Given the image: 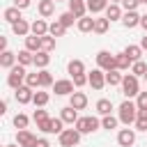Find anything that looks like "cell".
I'll list each match as a JSON object with an SVG mask.
<instances>
[{"instance_id": "obj_45", "label": "cell", "mask_w": 147, "mask_h": 147, "mask_svg": "<svg viewBox=\"0 0 147 147\" xmlns=\"http://www.w3.org/2000/svg\"><path fill=\"white\" fill-rule=\"evenodd\" d=\"M136 106H138V110H147V92H140L136 96Z\"/></svg>"}, {"instance_id": "obj_7", "label": "cell", "mask_w": 147, "mask_h": 147, "mask_svg": "<svg viewBox=\"0 0 147 147\" xmlns=\"http://www.w3.org/2000/svg\"><path fill=\"white\" fill-rule=\"evenodd\" d=\"M74 87H76V85H74L71 78H60V80L53 83V92H55L57 96H71V94L76 92Z\"/></svg>"}, {"instance_id": "obj_41", "label": "cell", "mask_w": 147, "mask_h": 147, "mask_svg": "<svg viewBox=\"0 0 147 147\" xmlns=\"http://www.w3.org/2000/svg\"><path fill=\"white\" fill-rule=\"evenodd\" d=\"M28 115H23V113H18V115H14V126L21 131V129H28Z\"/></svg>"}, {"instance_id": "obj_22", "label": "cell", "mask_w": 147, "mask_h": 147, "mask_svg": "<svg viewBox=\"0 0 147 147\" xmlns=\"http://www.w3.org/2000/svg\"><path fill=\"white\" fill-rule=\"evenodd\" d=\"M108 5H110V0H87V11H90V16L101 14V11H106Z\"/></svg>"}, {"instance_id": "obj_53", "label": "cell", "mask_w": 147, "mask_h": 147, "mask_svg": "<svg viewBox=\"0 0 147 147\" xmlns=\"http://www.w3.org/2000/svg\"><path fill=\"white\" fill-rule=\"evenodd\" d=\"M110 2H113V5H122V0H110Z\"/></svg>"}, {"instance_id": "obj_31", "label": "cell", "mask_w": 147, "mask_h": 147, "mask_svg": "<svg viewBox=\"0 0 147 147\" xmlns=\"http://www.w3.org/2000/svg\"><path fill=\"white\" fill-rule=\"evenodd\" d=\"M108 28H110V21H108L106 16L94 18V32H96V34H106V32H108Z\"/></svg>"}, {"instance_id": "obj_40", "label": "cell", "mask_w": 147, "mask_h": 147, "mask_svg": "<svg viewBox=\"0 0 147 147\" xmlns=\"http://www.w3.org/2000/svg\"><path fill=\"white\" fill-rule=\"evenodd\" d=\"M25 85H28V87H32V90L41 87V85H39V71H34V74H28V76H25Z\"/></svg>"}, {"instance_id": "obj_12", "label": "cell", "mask_w": 147, "mask_h": 147, "mask_svg": "<svg viewBox=\"0 0 147 147\" xmlns=\"http://www.w3.org/2000/svg\"><path fill=\"white\" fill-rule=\"evenodd\" d=\"M69 11H71L76 18L87 16V0H69Z\"/></svg>"}, {"instance_id": "obj_8", "label": "cell", "mask_w": 147, "mask_h": 147, "mask_svg": "<svg viewBox=\"0 0 147 147\" xmlns=\"http://www.w3.org/2000/svg\"><path fill=\"white\" fill-rule=\"evenodd\" d=\"M57 140H60V147H76V145L80 142V133H78L76 129H64V131L57 136Z\"/></svg>"}, {"instance_id": "obj_18", "label": "cell", "mask_w": 147, "mask_h": 147, "mask_svg": "<svg viewBox=\"0 0 147 147\" xmlns=\"http://www.w3.org/2000/svg\"><path fill=\"white\" fill-rule=\"evenodd\" d=\"M122 16H124V9H122V5H108L106 7V18L113 23V21H122Z\"/></svg>"}, {"instance_id": "obj_20", "label": "cell", "mask_w": 147, "mask_h": 147, "mask_svg": "<svg viewBox=\"0 0 147 147\" xmlns=\"http://www.w3.org/2000/svg\"><path fill=\"white\" fill-rule=\"evenodd\" d=\"M25 48H28L30 53H39V51H44L41 37H37V34H28V37H25Z\"/></svg>"}, {"instance_id": "obj_14", "label": "cell", "mask_w": 147, "mask_h": 147, "mask_svg": "<svg viewBox=\"0 0 147 147\" xmlns=\"http://www.w3.org/2000/svg\"><path fill=\"white\" fill-rule=\"evenodd\" d=\"M48 25H51V23H46L44 18H34V21L30 23V34L46 37V34H48Z\"/></svg>"}, {"instance_id": "obj_29", "label": "cell", "mask_w": 147, "mask_h": 147, "mask_svg": "<svg viewBox=\"0 0 147 147\" xmlns=\"http://www.w3.org/2000/svg\"><path fill=\"white\" fill-rule=\"evenodd\" d=\"M76 28H78V32H94V18L92 16H83V18H78Z\"/></svg>"}, {"instance_id": "obj_16", "label": "cell", "mask_w": 147, "mask_h": 147, "mask_svg": "<svg viewBox=\"0 0 147 147\" xmlns=\"http://www.w3.org/2000/svg\"><path fill=\"white\" fill-rule=\"evenodd\" d=\"M60 119L64 122V124H76L78 122V110L76 108H71V106H64V108H60Z\"/></svg>"}, {"instance_id": "obj_28", "label": "cell", "mask_w": 147, "mask_h": 147, "mask_svg": "<svg viewBox=\"0 0 147 147\" xmlns=\"http://www.w3.org/2000/svg\"><path fill=\"white\" fill-rule=\"evenodd\" d=\"M122 80H124V74H122L119 69L106 71V83H108L110 87H115V85H122Z\"/></svg>"}, {"instance_id": "obj_9", "label": "cell", "mask_w": 147, "mask_h": 147, "mask_svg": "<svg viewBox=\"0 0 147 147\" xmlns=\"http://www.w3.org/2000/svg\"><path fill=\"white\" fill-rule=\"evenodd\" d=\"M117 145L119 147H133L136 145V129H119L117 131Z\"/></svg>"}, {"instance_id": "obj_38", "label": "cell", "mask_w": 147, "mask_h": 147, "mask_svg": "<svg viewBox=\"0 0 147 147\" xmlns=\"http://www.w3.org/2000/svg\"><path fill=\"white\" fill-rule=\"evenodd\" d=\"M57 21H60V23H62L64 28H71L74 23H78V18H76V16L71 14V11H62V14L57 16Z\"/></svg>"}, {"instance_id": "obj_57", "label": "cell", "mask_w": 147, "mask_h": 147, "mask_svg": "<svg viewBox=\"0 0 147 147\" xmlns=\"http://www.w3.org/2000/svg\"><path fill=\"white\" fill-rule=\"evenodd\" d=\"M142 78H145V83H147V74H145V76H142Z\"/></svg>"}, {"instance_id": "obj_11", "label": "cell", "mask_w": 147, "mask_h": 147, "mask_svg": "<svg viewBox=\"0 0 147 147\" xmlns=\"http://www.w3.org/2000/svg\"><path fill=\"white\" fill-rule=\"evenodd\" d=\"M14 96H16V101H18L21 106H25V103H32V99H34V90L28 87V85H23V87L14 90Z\"/></svg>"}, {"instance_id": "obj_15", "label": "cell", "mask_w": 147, "mask_h": 147, "mask_svg": "<svg viewBox=\"0 0 147 147\" xmlns=\"http://www.w3.org/2000/svg\"><path fill=\"white\" fill-rule=\"evenodd\" d=\"M69 106L76 108V110H85L87 108V94L85 92H74L69 96Z\"/></svg>"}, {"instance_id": "obj_30", "label": "cell", "mask_w": 147, "mask_h": 147, "mask_svg": "<svg viewBox=\"0 0 147 147\" xmlns=\"http://www.w3.org/2000/svg\"><path fill=\"white\" fill-rule=\"evenodd\" d=\"M131 67H133V60H131L124 51H122V53H117V69H119V71H126V69L131 71Z\"/></svg>"}, {"instance_id": "obj_2", "label": "cell", "mask_w": 147, "mask_h": 147, "mask_svg": "<svg viewBox=\"0 0 147 147\" xmlns=\"http://www.w3.org/2000/svg\"><path fill=\"white\" fill-rule=\"evenodd\" d=\"M74 129H76L80 136H85V133H94V131L101 129V119L94 117V115H85V117H78V122L74 124Z\"/></svg>"}, {"instance_id": "obj_54", "label": "cell", "mask_w": 147, "mask_h": 147, "mask_svg": "<svg viewBox=\"0 0 147 147\" xmlns=\"http://www.w3.org/2000/svg\"><path fill=\"white\" fill-rule=\"evenodd\" d=\"M7 147H18V142H11V145H7Z\"/></svg>"}, {"instance_id": "obj_1", "label": "cell", "mask_w": 147, "mask_h": 147, "mask_svg": "<svg viewBox=\"0 0 147 147\" xmlns=\"http://www.w3.org/2000/svg\"><path fill=\"white\" fill-rule=\"evenodd\" d=\"M117 117H119V124H124V126L136 124V117H138V106H136V101L124 99V101L119 103V108H117Z\"/></svg>"}, {"instance_id": "obj_48", "label": "cell", "mask_w": 147, "mask_h": 147, "mask_svg": "<svg viewBox=\"0 0 147 147\" xmlns=\"http://www.w3.org/2000/svg\"><path fill=\"white\" fill-rule=\"evenodd\" d=\"M34 147H51V142H48V140H46V138H39V140H37V145H34Z\"/></svg>"}, {"instance_id": "obj_19", "label": "cell", "mask_w": 147, "mask_h": 147, "mask_svg": "<svg viewBox=\"0 0 147 147\" xmlns=\"http://www.w3.org/2000/svg\"><path fill=\"white\" fill-rule=\"evenodd\" d=\"M2 18H5V21H7L9 25H14V23H18V21H21L23 16H21V9L11 5V7H7V9L2 11Z\"/></svg>"}, {"instance_id": "obj_46", "label": "cell", "mask_w": 147, "mask_h": 147, "mask_svg": "<svg viewBox=\"0 0 147 147\" xmlns=\"http://www.w3.org/2000/svg\"><path fill=\"white\" fill-rule=\"evenodd\" d=\"M71 80H74V85H76V87H83V85H87V74H80V76H74Z\"/></svg>"}, {"instance_id": "obj_24", "label": "cell", "mask_w": 147, "mask_h": 147, "mask_svg": "<svg viewBox=\"0 0 147 147\" xmlns=\"http://www.w3.org/2000/svg\"><path fill=\"white\" fill-rule=\"evenodd\" d=\"M94 110H96L101 117L113 115V101H110V99H99V101H96V106H94Z\"/></svg>"}, {"instance_id": "obj_21", "label": "cell", "mask_w": 147, "mask_h": 147, "mask_svg": "<svg viewBox=\"0 0 147 147\" xmlns=\"http://www.w3.org/2000/svg\"><path fill=\"white\" fill-rule=\"evenodd\" d=\"M37 9H39V16H41V18H51L53 11H55V2H53V0H39Z\"/></svg>"}, {"instance_id": "obj_55", "label": "cell", "mask_w": 147, "mask_h": 147, "mask_svg": "<svg viewBox=\"0 0 147 147\" xmlns=\"http://www.w3.org/2000/svg\"><path fill=\"white\" fill-rule=\"evenodd\" d=\"M53 2H69V0H53Z\"/></svg>"}, {"instance_id": "obj_51", "label": "cell", "mask_w": 147, "mask_h": 147, "mask_svg": "<svg viewBox=\"0 0 147 147\" xmlns=\"http://www.w3.org/2000/svg\"><path fill=\"white\" fill-rule=\"evenodd\" d=\"M7 113V101H0V115Z\"/></svg>"}, {"instance_id": "obj_50", "label": "cell", "mask_w": 147, "mask_h": 147, "mask_svg": "<svg viewBox=\"0 0 147 147\" xmlns=\"http://www.w3.org/2000/svg\"><path fill=\"white\" fill-rule=\"evenodd\" d=\"M0 51H2V53L7 51V37H0Z\"/></svg>"}, {"instance_id": "obj_44", "label": "cell", "mask_w": 147, "mask_h": 147, "mask_svg": "<svg viewBox=\"0 0 147 147\" xmlns=\"http://www.w3.org/2000/svg\"><path fill=\"white\" fill-rule=\"evenodd\" d=\"M140 5V0H122V9L124 11H136Z\"/></svg>"}, {"instance_id": "obj_36", "label": "cell", "mask_w": 147, "mask_h": 147, "mask_svg": "<svg viewBox=\"0 0 147 147\" xmlns=\"http://www.w3.org/2000/svg\"><path fill=\"white\" fill-rule=\"evenodd\" d=\"M53 83H55V80H53V74H51L48 69H41V71H39V85H41V87H53Z\"/></svg>"}, {"instance_id": "obj_17", "label": "cell", "mask_w": 147, "mask_h": 147, "mask_svg": "<svg viewBox=\"0 0 147 147\" xmlns=\"http://www.w3.org/2000/svg\"><path fill=\"white\" fill-rule=\"evenodd\" d=\"M18 64V60H16V53H11V51H5V53H0V67L2 69H14Z\"/></svg>"}, {"instance_id": "obj_37", "label": "cell", "mask_w": 147, "mask_h": 147, "mask_svg": "<svg viewBox=\"0 0 147 147\" xmlns=\"http://www.w3.org/2000/svg\"><path fill=\"white\" fill-rule=\"evenodd\" d=\"M136 131H145L147 133V110H138V117H136Z\"/></svg>"}, {"instance_id": "obj_26", "label": "cell", "mask_w": 147, "mask_h": 147, "mask_svg": "<svg viewBox=\"0 0 147 147\" xmlns=\"http://www.w3.org/2000/svg\"><path fill=\"white\" fill-rule=\"evenodd\" d=\"M16 60H18L21 67H30V64H34V53H30L28 48H23V51L16 53Z\"/></svg>"}, {"instance_id": "obj_56", "label": "cell", "mask_w": 147, "mask_h": 147, "mask_svg": "<svg viewBox=\"0 0 147 147\" xmlns=\"http://www.w3.org/2000/svg\"><path fill=\"white\" fill-rule=\"evenodd\" d=\"M140 5H147V0H140Z\"/></svg>"}, {"instance_id": "obj_6", "label": "cell", "mask_w": 147, "mask_h": 147, "mask_svg": "<svg viewBox=\"0 0 147 147\" xmlns=\"http://www.w3.org/2000/svg\"><path fill=\"white\" fill-rule=\"evenodd\" d=\"M87 85L92 87V90H103L108 83H106V71L103 69H92L90 74H87Z\"/></svg>"}, {"instance_id": "obj_52", "label": "cell", "mask_w": 147, "mask_h": 147, "mask_svg": "<svg viewBox=\"0 0 147 147\" xmlns=\"http://www.w3.org/2000/svg\"><path fill=\"white\" fill-rule=\"evenodd\" d=\"M140 48H142V51H147V34L140 39Z\"/></svg>"}, {"instance_id": "obj_4", "label": "cell", "mask_w": 147, "mask_h": 147, "mask_svg": "<svg viewBox=\"0 0 147 147\" xmlns=\"http://www.w3.org/2000/svg\"><path fill=\"white\" fill-rule=\"evenodd\" d=\"M25 76H28L25 67L16 64V67H14V69H9V74H7V85H9L11 90H18V87H23V85H25Z\"/></svg>"}, {"instance_id": "obj_32", "label": "cell", "mask_w": 147, "mask_h": 147, "mask_svg": "<svg viewBox=\"0 0 147 147\" xmlns=\"http://www.w3.org/2000/svg\"><path fill=\"white\" fill-rule=\"evenodd\" d=\"M124 53H126L133 62H138V60L142 57V48H140V44H129V46L124 48Z\"/></svg>"}, {"instance_id": "obj_10", "label": "cell", "mask_w": 147, "mask_h": 147, "mask_svg": "<svg viewBox=\"0 0 147 147\" xmlns=\"http://www.w3.org/2000/svg\"><path fill=\"white\" fill-rule=\"evenodd\" d=\"M37 140H39V138H37L32 131H28V129H21V131L16 133V142H18V147H34Z\"/></svg>"}, {"instance_id": "obj_13", "label": "cell", "mask_w": 147, "mask_h": 147, "mask_svg": "<svg viewBox=\"0 0 147 147\" xmlns=\"http://www.w3.org/2000/svg\"><path fill=\"white\" fill-rule=\"evenodd\" d=\"M140 14L138 11H124V16H122V25L126 28V30H133V28H138L140 25Z\"/></svg>"}, {"instance_id": "obj_3", "label": "cell", "mask_w": 147, "mask_h": 147, "mask_svg": "<svg viewBox=\"0 0 147 147\" xmlns=\"http://www.w3.org/2000/svg\"><path fill=\"white\" fill-rule=\"evenodd\" d=\"M122 94H124V99H136L138 94H140V83H138V76H133L131 71L129 74H124V80H122Z\"/></svg>"}, {"instance_id": "obj_43", "label": "cell", "mask_w": 147, "mask_h": 147, "mask_svg": "<svg viewBox=\"0 0 147 147\" xmlns=\"http://www.w3.org/2000/svg\"><path fill=\"white\" fill-rule=\"evenodd\" d=\"M41 44H44V51H53L55 48V37H51V34H46V37H41Z\"/></svg>"}, {"instance_id": "obj_49", "label": "cell", "mask_w": 147, "mask_h": 147, "mask_svg": "<svg viewBox=\"0 0 147 147\" xmlns=\"http://www.w3.org/2000/svg\"><path fill=\"white\" fill-rule=\"evenodd\" d=\"M140 28H142L145 34H147V14H142V18H140Z\"/></svg>"}, {"instance_id": "obj_39", "label": "cell", "mask_w": 147, "mask_h": 147, "mask_svg": "<svg viewBox=\"0 0 147 147\" xmlns=\"http://www.w3.org/2000/svg\"><path fill=\"white\" fill-rule=\"evenodd\" d=\"M32 119H34V124L39 126V124H44V122H48L51 117H48V113H46L44 108H37V110L32 113Z\"/></svg>"}, {"instance_id": "obj_23", "label": "cell", "mask_w": 147, "mask_h": 147, "mask_svg": "<svg viewBox=\"0 0 147 147\" xmlns=\"http://www.w3.org/2000/svg\"><path fill=\"white\" fill-rule=\"evenodd\" d=\"M67 71H69L71 78H74V76H80V74H85V62H83V60H69Z\"/></svg>"}, {"instance_id": "obj_33", "label": "cell", "mask_w": 147, "mask_h": 147, "mask_svg": "<svg viewBox=\"0 0 147 147\" xmlns=\"http://www.w3.org/2000/svg\"><path fill=\"white\" fill-rule=\"evenodd\" d=\"M48 101H51V94H48V92H44V90H37V92H34V99H32V103H34L37 108H44Z\"/></svg>"}, {"instance_id": "obj_5", "label": "cell", "mask_w": 147, "mask_h": 147, "mask_svg": "<svg viewBox=\"0 0 147 147\" xmlns=\"http://www.w3.org/2000/svg\"><path fill=\"white\" fill-rule=\"evenodd\" d=\"M96 67L103 69V71L117 69V55H113L110 51H99V53H96Z\"/></svg>"}, {"instance_id": "obj_27", "label": "cell", "mask_w": 147, "mask_h": 147, "mask_svg": "<svg viewBox=\"0 0 147 147\" xmlns=\"http://www.w3.org/2000/svg\"><path fill=\"white\" fill-rule=\"evenodd\" d=\"M51 64V55H48V51H39V53H34V67L41 71V69H46Z\"/></svg>"}, {"instance_id": "obj_34", "label": "cell", "mask_w": 147, "mask_h": 147, "mask_svg": "<svg viewBox=\"0 0 147 147\" xmlns=\"http://www.w3.org/2000/svg\"><path fill=\"white\" fill-rule=\"evenodd\" d=\"M117 124H119V117H115V115H106V117H101V129H106V131L117 129Z\"/></svg>"}, {"instance_id": "obj_25", "label": "cell", "mask_w": 147, "mask_h": 147, "mask_svg": "<svg viewBox=\"0 0 147 147\" xmlns=\"http://www.w3.org/2000/svg\"><path fill=\"white\" fill-rule=\"evenodd\" d=\"M11 32H14L16 37H28V34H30V23H28L25 18H21L18 23L11 25Z\"/></svg>"}, {"instance_id": "obj_35", "label": "cell", "mask_w": 147, "mask_h": 147, "mask_svg": "<svg viewBox=\"0 0 147 147\" xmlns=\"http://www.w3.org/2000/svg\"><path fill=\"white\" fill-rule=\"evenodd\" d=\"M64 32H67V28H64V25H62L57 18H55V21L48 25V34H51V37H62Z\"/></svg>"}, {"instance_id": "obj_47", "label": "cell", "mask_w": 147, "mask_h": 147, "mask_svg": "<svg viewBox=\"0 0 147 147\" xmlns=\"http://www.w3.org/2000/svg\"><path fill=\"white\" fill-rule=\"evenodd\" d=\"M30 2H32V0H14V7H18V9L23 11V9L30 7Z\"/></svg>"}, {"instance_id": "obj_42", "label": "cell", "mask_w": 147, "mask_h": 147, "mask_svg": "<svg viewBox=\"0 0 147 147\" xmlns=\"http://www.w3.org/2000/svg\"><path fill=\"white\" fill-rule=\"evenodd\" d=\"M131 74H133V76H145V74H147V64H145L142 60L133 62V67H131Z\"/></svg>"}]
</instances>
